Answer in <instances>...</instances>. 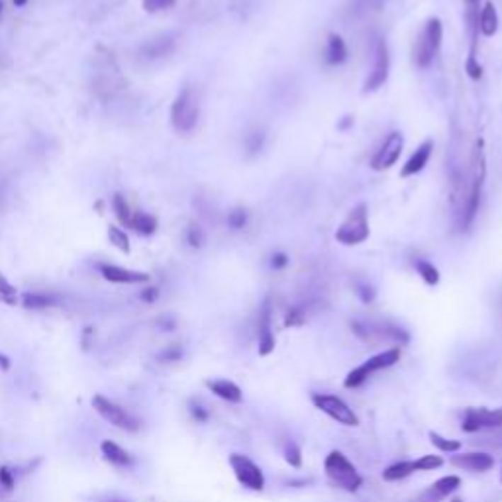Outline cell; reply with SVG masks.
Listing matches in <instances>:
<instances>
[{"instance_id": "38", "label": "cell", "mask_w": 502, "mask_h": 502, "mask_svg": "<svg viewBox=\"0 0 502 502\" xmlns=\"http://www.w3.org/2000/svg\"><path fill=\"white\" fill-rule=\"evenodd\" d=\"M14 486H16V477H14V473H12L8 467H0V489L6 491V493H12Z\"/></svg>"}, {"instance_id": "26", "label": "cell", "mask_w": 502, "mask_h": 502, "mask_svg": "<svg viewBox=\"0 0 502 502\" xmlns=\"http://www.w3.org/2000/svg\"><path fill=\"white\" fill-rule=\"evenodd\" d=\"M130 228H134L137 234H144V236H152L157 230V220H155L152 214L145 212H136L132 214V220H130Z\"/></svg>"}, {"instance_id": "37", "label": "cell", "mask_w": 502, "mask_h": 502, "mask_svg": "<svg viewBox=\"0 0 502 502\" xmlns=\"http://www.w3.org/2000/svg\"><path fill=\"white\" fill-rule=\"evenodd\" d=\"M247 224V212L246 208H234L228 212V226L232 230H241L246 228Z\"/></svg>"}, {"instance_id": "19", "label": "cell", "mask_w": 502, "mask_h": 502, "mask_svg": "<svg viewBox=\"0 0 502 502\" xmlns=\"http://www.w3.org/2000/svg\"><path fill=\"white\" fill-rule=\"evenodd\" d=\"M175 43H177V40H175L173 34L157 35L154 40L144 43V47L139 50V53L144 55L145 59H161V57H167L175 50Z\"/></svg>"}, {"instance_id": "42", "label": "cell", "mask_w": 502, "mask_h": 502, "mask_svg": "<svg viewBox=\"0 0 502 502\" xmlns=\"http://www.w3.org/2000/svg\"><path fill=\"white\" fill-rule=\"evenodd\" d=\"M289 265V256L287 253H283V251H277V253H273L271 256V267L275 269V271H281V269H285Z\"/></svg>"}, {"instance_id": "2", "label": "cell", "mask_w": 502, "mask_h": 502, "mask_svg": "<svg viewBox=\"0 0 502 502\" xmlns=\"http://www.w3.org/2000/svg\"><path fill=\"white\" fill-rule=\"evenodd\" d=\"M324 471H326V475H328V479L332 481L333 485L348 491V493H358L359 486L363 485V479L359 475L355 465L338 450L330 451L326 455Z\"/></svg>"}, {"instance_id": "8", "label": "cell", "mask_w": 502, "mask_h": 502, "mask_svg": "<svg viewBox=\"0 0 502 502\" xmlns=\"http://www.w3.org/2000/svg\"><path fill=\"white\" fill-rule=\"evenodd\" d=\"M94 410L101 414V416L110 422L112 426H116L120 430H126V432H137L139 430V420L136 416H132L128 410L122 409L120 404L112 402L110 399H106L103 394H96L93 399Z\"/></svg>"}, {"instance_id": "22", "label": "cell", "mask_w": 502, "mask_h": 502, "mask_svg": "<svg viewBox=\"0 0 502 502\" xmlns=\"http://www.w3.org/2000/svg\"><path fill=\"white\" fill-rule=\"evenodd\" d=\"M348 61V45L343 42V38L340 34H330L328 42H326V63L338 67L343 65Z\"/></svg>"}, {"instance_id": "12", "label": "cell", "mask_w": 502, "mask_h": 502, "mask_svg": "<svg viewBox=\"0 0 502 502\" xmlns=\"http://www.w3.org/2000/svg\"><path fill=\"white\" fill-rule=\"evenodd\" d=\"M404 149V137L400 132H391L384 137L383 144L379 145V149L371 157V169L373 171H387L391 169L394 163L399 161L400 155Z\"/></svg>"}, {"instance_id": "48", "label": "cell", "mask_w": 502, "mask_h": 502, "mask_svg": "<svg viewBox=\"0 0 502 502\" xmlns=\"http://www.w3.org/2000/svg\"><path fill=\"white\" fill-rule=\"evenodd\" d=\"M104 502H126V501H118V498H108V501Z\"/></svg>"}, {"instance_id": "11", "label": "cell", "mask_w": 502, "mask_h": 502, "mask_svg": "<svg viewBox=\"0 0 502 502\" xmlns=\"http://www.w3.org/2000/svg\"><path fill=\"white\" fill-rule=\"evenodd\" d=\"M389 73H391V52H389V43L384 42V40H379V42H377V47H375L373 69L369 71L365 83H363V93L379 91V89L389 81Z\"/></svg>"}, {"instance_id": "31", "label": "cell", "mask_w": 502, "mask_h": 502, "mask_svg": "<svg viewBox=\"0 0 502 502\" xmlns=\"http://www.w3.org/2000/svg\"><path fill=\"white\" fill-rule=\"evenodd\" d=\"M108 239H110L112 246L118 247L120 251H124V253H128L130 251V239L124 230H120L116 226H110V228H108Z\"/></svg>"}, {"instance_id": "39", "label": "cell", "mask_w": 502, "mask_h": 502, "mask_svg": "<svg viewBox=\"0 0 502 502\" xmlns=\"http://www.w3.org/2000/svg\"><path fill=\"white\" fill-rule=\"evenodd\" d=\"M177 0H144V8L147 12H161V10L173 8Z\"/></svg>"}, {"instance_id": "32", "label": "cell", "mask_w": 502, "mask_h": 502, "mask_svg": "<svg viewBox=\"0 0 502 502\" xmlns=\"http://www.w3.org/2000/svg\"><path fill=\"white\" fill-rule=\"evenodd\" d=\"M114 212H116V216H118V220L124 224V226H128L130 228V220H132V212H130V206L128 202H126V198L122 195H114Z\"/></svg>"}, {"instance_id": "16", "label": "cell", "mask_w": 502, "mask_h": 502, "mask_svg": "<svg viewBox=\"0 0 502 502\" xmlns=\"http://www.w3.org/2000/svg\"><path fill=\"white\" fill-rule=\"evenodd\" d=\"M451 463L455 467L465 469V471H473V473H485L494 467V457L483 451H471V453H461L455 455Z\"/></svg>"}, {"instance_id": "34", "label": "cell", "mask_w": 502, "mask_h": 502, "mask_svg": "<svg viewBox=\"0 0 502 502\" xmlns=\"http://www.w3.org/2000/svg\"><path fill=\"white\" fill-rule=\"evenodd\" d=\"M185 239H187V244L190 247H202V244H205V232H202V228L198 226V224H188L187 226V232H185Z\"/></svg>"}, {"instance_id": "30", "label": "cell", "mask_w": 502, "mask_h": 502, "mask_svg": "<svg viewBox=\"0 0 502 502\" xmlns=\"http://www.w3.org/2000/svg\"><path fill=\"white\" fill-rule=\"evenodd\" d=\"M265 145V134L263 130H251L246 136V147L251 155L259 154Z\"/></svg>"}, {"instance_id": "10", "label": "cell", "mask_w": 502, "mask_h": 502, "mask_svg": "<svg viewBox=\"0 0 502 502\" xmlns=\"http://www.w3.org/2000/svg\"><path fill=\"white\" fill-rule=\"evenodd\" d=\"M230 467L234 471V475L238 479V483L241 486H246L249 491H263L265 489V475L259 465H256L253 461L249 460L247 455L241 453H232L230 455Z\"/></svg>"}, {"instance_id": "1", "label": "cell", "mask_w": 502, "mask_h": 502, "mask_svg": "<svg viewBox=\"0 0 502 502\" xmlns=\"http://www.w3.org/2000/svg\"><path fill=\"white\" fill-rule=\"evenodd\" d=\"M486 179V159L485 149H483V142L479 139L471 155V171H469V181L465 185L467 195L463 198V206L460 210V230H467L469 226L475 220L479 206H481V198H483V187H485Z\"/></svg>"}, {"instance_id": "36", "label": "cell", "mask_w": 502, "mask_h": 502, "mask_svg": "<svg viewBox=\"0 0 502 502\" xmlns=\"http://www.w3.org/2000/svg\"><path fill=\"white\" fill-rule=\"evenodd\" d=\"M416 471H434L443 465V460L440 455H422L420 460L414 461Z\"/></svg>"}, {"instance_id": "43", "label": "cell", "mask_w": 502, "mask_h": 502, "mask_svg": "<svg viewBox=\"0 0 502 502\" xmlns=\"http://www.w3.org/2000/svg\"><path fill=\"white\" fill-rule=\"evenodd\" d=\"M181 355H183V349H181V346H171V348H167L165 351H163L161 359H165V361H177Z\"/></svg>"}, {"instance_id": "44", "label": "cell", "mask_w": 502, "mask_h": 502, "mask_svg": "<svg viewBox=\"0 0 502 502\" xmlns=\"http://www.w3.org/2000/svg\"><path fill=\"white\" fill-rule=\"evenodd\" d=\"M190 414H193V418H195L196 422H206V420H208V410L202 409V406L196 404V402L190 404Z\"/></svg>"}, {"instance_id": "25", "label": "cell", "mask_w": 502, "mask_h": 502, "mask_svg": "<svg viewBox=\"0 0 502 502\" xmlns=\"http://www.w3.org/2000/svg\"><path fill=\"white\" fill-rule=\"evenodd\" d=\"M412 473H416V465L414 461H399V463H392L383 471L384 481H400V479H406Z\"/></svg>"}, {"instance_id": "15", "label": "cell", "mask_w": 502, "mask_h": 502, "mask_svg": "<svg viewBox=\"0 0 502 502\" xmlns=\"http://www.w3.org/2000/svg\"><path fill=\"white\" fill-rule=\"evenodd\" d=\"M257 336H259V355L267 358L275 349V336L271 326V302L265 300L259 310V324H257Z\"/></svg>"}, {"instance_id": "35", "label": "cell", "mask_w": 502, "mask_h": 502, "mask_svg": "<svg viewBox=\"0 0 502 502\" xmlns=\"http://www.w3.org/2000/svg\"><path fill=\"white\" fill-rule=\"evenodd\" d=\"M285 461L289 463L290 467L295 469L302 467V451H300V447H298L295 442H290L285 445Z\"/></svg>"}, {"instance_id": "9", "label": "cell", "mask_w": 502, "mask_h": 502, "mask_svg": "<svg viewBox=\"0 0 502 502\" xmlns=\"http://www.w3.org/2000/svg\"><path fill=\"white\" fill-rule=\"evenodd\" d=\"M312 404L316 409L324 412L326 416H330L336 420L338 424L343 426H359L358 414L353 412V409H349L348 404L333 394H322V392H314L312 394Z\"/></svg>"}, {"instance_id": "50", "label": "cell", "mask_w": 502, "mask_h": 502, "mask_svg": "<svg viewBox=\"0 0 502 502\" xmlns=\"http://www.w3.org/2000/svg\"><path fill=\"white\" fill-rule=\"evenodd\" d=\"M451 502H463V501H461V498H453V501H451Z\"/></svg>"}, {"instance_id": "47", "label": "cell", "mask_w": 502, "mask_h": 502, "mask_svg": "<svg viewBox=\"0 0 502 502\" xmlns=\"http://www.w3.org/2000/svg\"><path fill=\"white\" fill-rule=\"evenodd\" d=\"M14 4H16V6H24V4H26V0H14Z\"/></svg>"}, {"instance_id": "40", "label": "cell", "mask_w": 502, "mask_h": 502, "mask_svg": "<svg viewBox=\"0 0 502 502\" xmlns=\"http://www.w3.org/2000/svg\"><path fill=\"white\" fill-rule=\"evenodd\" d=\"M355 292H358V297L361 298V302H365V304H369V302H373L375 300V289L373 285H369V283H358V287H355Z\"/></svg>"}, {"instance_id": "21", "label": "cell", "mask_w": 502, "mask_h": 502, "mask_svg": "<svg viewBox=\"0 0 502 502\" xmlns=\"http://www.w3.org/2000/svg\"><path fill=\"white\" fill-rule=\"evenodd\" d=\"M206 387H208V391L214 392L218 399L226 400V402H241L244 399L241 389L228 379H210V381H206Z\"/></svg>"}, {"instance_id": "45", "label": "cell", "mask_w": 502, "mask_h": 502, "mask_svg": "<svg viewBox=\"0 0 502 502\" xmlns=\"http://www.w3.org/2000/svg\"><path fill=\"white\" fill-rule=\"evenodd\" d=\"M139 297H142L144 302H155V300L159 298V289H157V287H149V289L142 290Z\"/></svg>"}, {"instance_id": "14", "label": "cell", "mask_w": 502, "mask_h": 502, "mask_svg": "<svg viewBox=\"0 0 502 502\" xmlns=\"http://www.w3.org/2000/svg\"><path fill=\"white\" fill-rule=\"evenodd\" d=\"M432 149H434V142H432V139H426V142L418 145L416 152L410 155L406 163L402 165L400 177H402V179H409V177H416L418 173H422V171L426 169L428 161H430V157H432Z\"/></svg>"}, {"instance_id": "13", "label": "cell", "mask_w": 502, "mask_h": 502, "mask_svg": "<svg viewBox=\"0 0 502 502\" xmlns=\"http://www.w3.org/2000/svg\"><path fill=\"white\" fill-rule=\"evenodd\" d=\"M502 428V409H469L461 422V430L467 434H477L483 430Z\"/></svg>"}, {"instance_id": "7", "label": "cell", "mask_w": 502, "mask_h": 502, "mask_svg": "<svg viewBox=\"0 0 502 502\" xmlns=\"http://www.w3.org/2000/svg\"><path fill=\"white\" fill-rule=\"evenodd\" d=\"M351 330L353 333L358 336L359 340L363 341H397V343H406L410 340V336L406 330H402L400 326H394V324L389 322H361V320H353L351 322Z\"/></svg>"}, {"instance_id": "6", "label": "cell", "mask_w": 502, "mask_h": 502, "mask_svg": "<svg viewBox=\"0 0 502 502\" xmlns=\"http://www.w3.org/2000/svg\"><path fill=\"white\" fill-rule=\"evenodd\" d=\"M400 361V348H391L384 349L381 353H377L373 358H369L367 361H363L361 365L355 367L353 371H349L346 381H343V387L346 389H358L361 384L365 383L367 379L371 375L379 373L383 369H389V367L397 365Z\"/></svg>"}, {"instance_id": "4", "label": "cell", "mask_w": 502, "mask_h": 502, "mask_svg": "<svg viewBox=\"0 0 502 502\" xmlns=\"http://www.w3.org/2000/svg\"><path fill=\"white\" fill-rule=\"evenodd\" d=\"M198 116H200V98H198V93H196L195 89H190V86H185L177 94L175 103L171 106V124H173V128L177 130V132L187 134V132H190L196 126Z\"/></svg>"}, {"instance_id": "49", "label": "cell", "mask_w": 502, "mask_h": 502, "mask_svg": "<svg viewBox=\"0 0 502 502\" xmlns=\"http://www.w3.org/2000/svg\"><path fill=\"white\" fill-rule=\"evenodd\" d=\"M2 6H4V2L0 0V14H2Z\"/></svg>"}, {"instance_id": "27", "label": "cell", "mask_w": 502, "mask_h": 502, "mask_svg": "<svg viewBox=\"0 0 502 502\" xmlns=\"http://www.w3.org/2000/svg\"><path fill=\"white\" fill-rule=\"evenodd\" d=\"M57 302V298L52 295H43V292H26L22 297V304L28 310H43V308L53 307Z\"/></svg>"}, {"instance_id": "33", "label": "cell", "mask_w": 502, "mask_h": 502, "mask_svg": "<svg viewBox=\"0 0 502 502\" xmlns=\"http://www.w3.org/2000/svg\"><path fill=\"white\" fill-rule=\"evenodd\" d=\"M0 302H4V304H8V307H16L18 304L16 289H14L2 275H0Z\"/></svg>"}, {"instance_id": "46", "label": "cell", "mask_w": 502, "mask_h": 502, "mask_svg": "<svg viewBox=\"0 0 502 502\" xmlns=\"http://www.w3.org/2000/svg\"><path fill=\"white\" fill-rule=\"evenodd\" d=\"M0 369L2 371H8L10 369V359L4 355V353H0Z\"/></svg>"}, {"instance_id": "5", "label": "cell", "mask_w": 502, "mask_h": 502, "mask_svg": "<svg viewBox=\"0 0 502 502\" xmlns=\"http://www.w3.org/2000/svg\"><path fill=\"white\" fill-rule=\"evenodd\" d=\"M369 208L365 202H359L358 206H353L349 214L346 216V220L341 222L336 230V239L341 246H359L369 238Z\"/></svg>"}, {"instance_id": "18", "label": "cell", "mask_w": 502, "mask_h": 502, "mask_svg": "<svg viewBox=\"0 0 502 502\" xmlns=\"http://www.w3.org/2000/svg\"><path fill=\"white\" fill-rule=\"evenodd\" d=\"M461 486V479L457 475H447L438 479L434 485H430V489L422 494V501L424 502H440L445 496L453 494Z\"/></svg>"}, {"instance_id": "29", "label": "cell", "mask_w": 502, "mask_h": 502, "mask_svg": "<svg viewBox=\"0 0 502 502\" xmlns=\"http://www.w3.org/2000/svg\"><path fill=\"white\" fill-rule=\"evenodd\" d=\"M428 438H430V442L434 443L435 447H438L440 451H443V453H457V451L461 450L460 440H450V438H443V435L438 434V432H430V434H428Z\"/></svg>"}, {"instance_id": "20", "label": "cell", "mask_w": 502, "mask_h": 502, "mask_svg": "<svg viewBox=\"0 0 502 502\" xmlns=\"http://www.w3.org/2000/svg\"><path fill=\"white\" fill-rule=\"evenodd\" d=\"M465 2V20L471 32V50L469 59H477V42H479V14H481V0H463Z\"/></svg>"}, {"instance_id": "17", "label": "cell", "mask_w": 502, "mask_h": 502, "mask_svg": "<svg viewBox=\"0 0 502 502\" xmlns=\"http://www.w3.org/2000/svg\"><path fill=\"white\" fill-rule=\"evenodd\" d=\"M101 273L106 281L120 283V285H139V283L149 281L147 273L130 271L124 267H116V265H101Z\"/></svg>"}, {"instance_id": "23", "label": "cell", "mask_w": 502, "mask_h": 502, "mask_svg": "<svg viewBox=\"0 0 502 502\" xmlns=\"http://www.w3.org/2000/svg\"><path fill=\"white\" fill-rule=\"evenodd\" d=\"M479 32L486 38H493L498 32V12L491 0H486L485 4L481 6V14H479Z\"/></svg>"}, {"instance_id": "41", "label": "cell", "mask_w": 502, "mask_h": 502, "mask_svg": "<svg viewBox=\"0 0 502 502\" xmlns=\"http://www.w3.org/2000/svg\"><path fill=\"white\" fill-rule=\"evenodd\" d=\"M304 310L302 308H290L289 314H287V318H285V326H300V324H304Z\"/></svg>"}, {"instance_id": "28", "label": "cell", "mask_w": 502, "mask_h": 502, "mask_svg": "<svg viewBox=\"0 0 502 502\" xmlns=\"http://www.w3.org/2000/svg\"><path fill=\"white\" fill-rule=\"evenodd\" d=\"M414 267H416V273L422 277V281L430 287H435L440 283V271L432 261H426V259H416L414 261Z\"/></svg>"}, {"instance_id": "24", "label": "cell", "mask_w": 502, "mask_h": 502, "mask_svg": "<svg viewBox=\"0 0 502 502\" xmlns=\"http://www.w3.org/2000/svg\"><path fill=\"white\" fill-rule=\"evenodd\" d=\"M101 451H103L106 461H110L112 465H116V467H128L130 463H132V457H130L128 451L122 450L118 443L110 442V440L101 443Z\"/></svg>"}, {"instance_id": "3", "label": "cell", "mask_w": 502, "mask_h": 502, "mask_svg": "<svg viewBox=\"0 0 502 502\" xmlns=\"http://www.w3.org/2000/svg\"><path fill=\"white\" fill-rule=\"evenodd\" d=\"M443 26L440 18H428L422 32L414 43V63L420 69H428L434 63L435 55L442 47Z\"/></svg>"}]
</instances>
